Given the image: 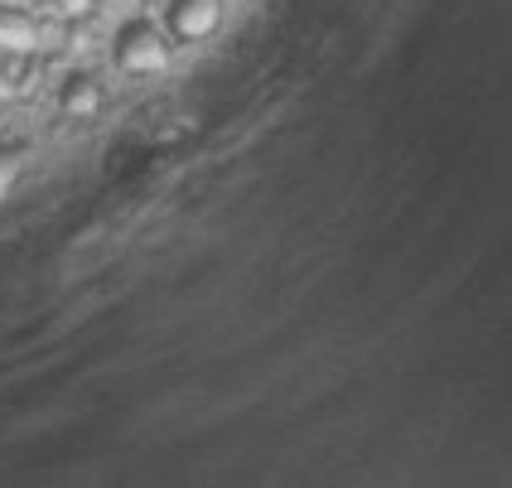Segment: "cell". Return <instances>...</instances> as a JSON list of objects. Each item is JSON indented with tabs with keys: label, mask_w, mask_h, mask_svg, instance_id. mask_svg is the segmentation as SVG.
Returning a JSON list of instances; mask_svg holds the SVG:
<instances>
[{
	"label": "cell",
	"mask_w": 512,
	"mask_h": 488,
	"mask_svg": "<svg viewBox=\"0 0 512 488\" xmlns=\"http://www.w3.org/2000/svg\"><path fill=\"white\" fill-rule=\"evenodd\" d=\"M102 102H107V92H102V83H97L92 73H68V78H63V92H58L63 116H73V121H92V116L102 112Z\"/></svg>",
	"instance_id": "cell-3"
},
{
	"label": "cell",
	"mask_w": 512,
	"mask_h": 488,
	"mask_svg": "<svg viewBox=\"0 0 512 488\" xmlns=\"http://www.w3.org/2000/svg\"><path fill=\"white\" fill-rule=\"evenodd\" d=\"M97 5H102V0H54V10L68 20V25H83V20H92V15H97Z\"/></svg>",
	"instance_id": "cell-5"
},
{
	"label": "cell",
	"mask_w": 512,
	"mask_h": 488,
	"mask_svg": "<svg viewBox=\"0 0 512 488\" xmlns=\"http://www.w3.org/2000/svg\"><path fill=\"white\" fill-rule=\"evenodd\" d=\"M223 5L228 0H170L165 10V29H170L174 44H203L213 39L223 25Z\"/></svg>",
	"instance_id": "cell-2"
},
{
	"label": "cell",
	"mask_w": 512,
	"mask_h": 488,
	"mask_svg": "<svg viewBox=\"0 0 512 488\" xmlns=\"http://www.w3.org/2000/svg\"><path fill=\"white\" fill-rule=\"evenodd\" d=\"M112 54H116V68H121V73L150 78V73H160V68L170 63V39L150 25V20H131V25L116 29Z\"/></svg>",
	"instance_id": "cell-1"
},
{
	"label": "cell",
	"mask_w": 512,
	"mask_h": 488,
	"mask_svg": "<svg viewBox=\"0 0 512 488\" xmlns=\"http://www.w3.org/2000/svg\"><path fill=\"white\" fill-rule=\"evenodd\" d=\"M34 39H39V25L29 20L25 10L0 5V49H34Z\"/></svg>",
	"instance_id": "cell-4"
}]
</instances>
